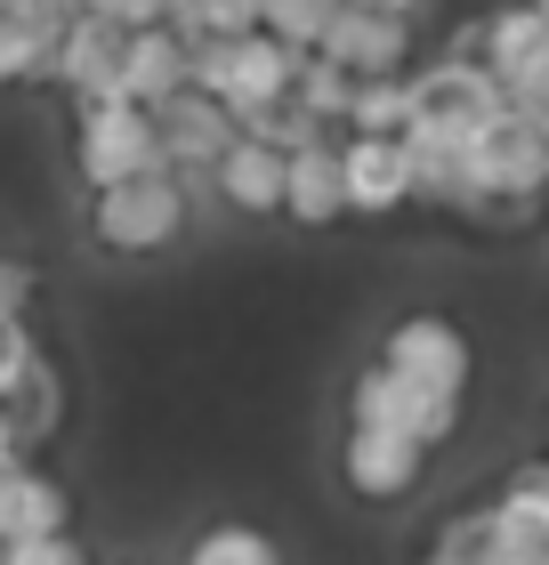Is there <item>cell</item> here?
Wrapping results in <instances>:
<instances>
[{
  "label": "cell",
  "mask_w": 549,
  "mask_h": 565,
  "mask_svg": "<svg viewBox=\"0 0 549 565\" xmlns=\"http://www.w3.org/2000/svg\"><path fill=\"white\" fill-rule=\"evenodd\" d=\"M178 226H187V202H178V178L154 170V178H129V186H106L89 202V235L122 250V259H146V250H162Z\"/></svg>",
  "instance_id": "cell-1"
},
{
  "label": "cell",
  "mask_w": 549,
  "mask_h": 565,
  "mask_svg": "<svg viewBox=\"0 0 549 565\" xmlns=\"http://www.w3.org/2000/svg\"><path fill=\"white\" fill-rule=\"evenodd\" d=\"M82 178L89 194L106 186H129V178H154L162 170V146H154V114L138 106H82Z\"/></svg>",
  "instance_id": "cell-2"
},
{
  "label": "cell",
  "mask_w": 549,
  "mask_h": 565,
  "mask_svg": "<svg viewBox=\"0 0 549 565\" xmlns=\"http://www.w3.org/2000/svg\"><path fill=\"white\" fill-rule=\"evenodd\" d=\"M380 372H397L404 388H421V396L461 404V388H468V340H461L444 316H404L397 331H388Z\"/></svg>",
  "instance_id": "cell-3"
},
{
  "label": "cell",
  "mask_w": 549,
  "mask_h": 565,
  "mask_svg": "<svg viewBox=\"0 0 549 565\" xmlns=\"http://www.w3.org/2000/svg\"><path fill=\"white\" fill-rule=\"evenodd\" d=\"M154 146H162V170H219L226 162V146H234V114L211 106L202 89H178L154 106Z\"/></svg>",
  "instance_id": "cell-4"
},
{
  "label": "cell",
  "mask_w": 549,
  "mask_h": 565,
  "mask_svg": "<svg viewBox=\"0 0 549 565\" xmlns=\"http://www.w3.org/2000/svg\"><path fill=\"white\" fill-rule=\"evenodd\" d=\"M356 428H397V436H412V445H444V436H453L461 428V404H444V396H421V388H404V380L397 372H363L356 380Z\"/></svg>",
  "instance_id": "cell-5"
},
{
  "label": "cell",
  "mask_w": 549,
  "mask_h": 565,
  "mask_svg": "<svg viewBox=\"0 0 549 565\" xmlns=\"http://www.w3.org/2000/svg\"><path fill=\"white\" fill-rule=\"evenodd\" d=\"M339 194H348V211L363 218H388L412 202V162L397 138H348L339 146Z\"/></svg>",
  "instance_id": "cell-6"
},
{
  "label": "cell",
  "mask_w": 549,
  "mask_h": 565,
  "mask_svg": "<svg viewBox=\"0 0 549 565\" xmlns=\"http://www.w3.org/2000/svg\"><path fill=\"white\" fill-rule=\"evenodd\" d=\"M404 49H412V24H397V17H363V9H339L316 57H331L339 73H348V82H388V73L404 65Z\"/></svg>",
  "instance_id": "cell-7"
},
{
  "label": "cell",
  "mask_w": 549,
  "mask_h": 565,
  "mask_svg": "<svg viewBox=\"0 0 549 565\" xmlns=\"http://www.w3.org/2000/svg\"><path fill=\"white\" fill-rule=\"evenodd\" d=\"M57 533H65V484L41 477L33 460H9V469H0V550L57 542Z\"/></svg>",
  "instance_id": "cell-8"
},
{
  "label": "cell",
  "mask_w": 549,
  "mask_h": 565,
  "mask_svg": "<svg viewBox=\"0 0 549 565\" xmlns=\"http://www.w3.org/2000/svg\"><path fill=\"white\" fill-rule=\"evenodd\" d=\"M178 89H187V49H178L162 24H154V33H129L122 41V65H114V97H122V106H138V114H154Z\"/></svg>",
  "instance_id": "cell-9"
},
{
  "label": "cell",
  "mask_w": 549,
  "mask_h": 565,
  "mask_svg": "<svg viewBox=\"0 0 549 565\" xmlns=\"http://www.w3.org/2000/svg\"><path fill=\"white\" fill-rule=\"evenodd\" d=\"M412 477H421V445L397 428H356L348 436V484L363 501H397L412 493Z\"/></svg>",
  "instance_id": "cell-10"
},
{
  "label": "cell",
  "mask_w": 549,
  "mask_h": 565,
  "mask_svg": "<svg viewBox=\"0 0 549 565\" xmlns=\"http://www.w3.org/2000/svg\"><path fill=\"white\" fill-rule=\"evenodd\" d=\"M283 211H292L299 226L348 218V194H339V153H331V146H299L292 162H283Z\"/></svg>",
  "instance_id": "cell-11"
},
{
  "label": "cell",
  "mask_w": 549,
  "mask_h": 565,
  "mask_svg": "<svg viewBox=\"0 0 549 565\" xmlns=\"http://www.w3.org/2000/svg\"><path fill=\"white\" fill-rule=\"evenodd\" d=\"M283 162H292V153H267V146L234 138L226 162H219V194L234 211H251V218H275L283 211Z\"/></svg>",
  "instance_id": "cell-12"
},
{
  "label": "cell",
  "mask_w": 549,
  "mask_h": 565,
  "mask_svg": "<svg viewBox=\"0 0 549 565\" xmlns=\"http://www.w3.org/2000/svg\"><path fill=\"white\" fill-rule=\"evenodd\" d=\"M412 114H421V89H412L404 73H388V82H356V97H348L356 138H404Z\"/></svg>",
  "instance_id": "cell-13"
},
{
  "label": "cell",
  "mask_w": 549,
  "mask_h": 565,
  "mask_svg": "<svg viewBox=\"0 0 549 565\" xmlns=\"http://www.w3.org/2000/svg\"><path fill=\"white\" fill-rule=\"evenodd\" d=\"M292 97H299V114H307V121H339V114H348V97H356V82H348V73H339L331 57H299Z\"/></svg>",
  "instance_id": "cell-14"
},
{
  "label": "cell",
  "mask_w": 549,
  "mask_h": 565,
  "mask_svg": "<svg viewBox=\"0 0 549 565\" xmlns=\"http://www.w3.org/2000/svg\"><path fill=\"white\" fill-rule=\"evenodd\" d=\"M187 565H283V550H275L258 525H211V533L194 542Z\"/></svg>",
  "instance_id": "cell-15"
},
{
  "label": "cell",
  "mask_w": 549,
  "mask_h": 565,
  "mask_svg": "<svg viewBox=\"0 0 549 565\" xmlns=\"http://www.w3.org/2000/svg\"><path fill=\"white\" fill-rule=\"evenodd\" d=\"M49 57H57V41H49V33L0 17V82H33V73H49Z\"/></svg>",
  "instance_id": "cell-16"
},
{
  "label": "cell",
  "mask_w": 549,
  "mask_h": 565,
  "mask_svg": "<svg viewBox=\"0 0 549 565\" xmlns=\"http://www.w3.org/2000/svg\"><path fill=\"white\" fill-rule=\"evenodd\" d=\"M82 17H106L122 33H154V24L170 17V0H82Z\"/></svg>",
  "instance_id": "cell-17"
},
{
  "label": "cell",
  "mask_w": 549,
  "mask_h": 565,
  "mask_svg": "<svg viewBox=\"0 0 549 565\" xmlns=\"http://www.w3.org/2000/svg\"><path fill=\"white\" fill-rule=\"evenodd\" d=\"M33 364H41V355H33V331H24V323H0V404L17 396V380L33 372Z\"/></svg>",
  "instance_id": "cell-18"
},
{
  "label": "cell",
  "mask_w": 549,
  "mask_h": 565,
  "mask_svg": "<svg viewBox=\"0 0 549 565\" xmlns=\"http://www.w3.org/2000/svg\"><path fill=\"white\" fill-rule=\"evenodd\" d=\"M24 307H33V267L0 259V323H24Z\"/></svg>",
  "instance_id": "cell-19"
},
{
  "label": "cell",
  "mask_w": 549,
  "mask_h": 565,
  "mask_svg": "<svg viewBox=\"0 0 549 565\" xmlns=\"http://www.w3.org/2000/svg\"><path fill=\"white\" fill-rule=\"evenodd\" d=\"M0 557H9V565H89L65 533H57V542H17V550H0Z\"/></svg>",
  "instance_id": "cell-20"
},
{
  "label": "cell",
  "mask_w": 549,
  "mask_h": 565,
  "mask_svg": "<svg viewBox=\"0 0 549 565\" xmlns=\"http://www.w3.org/2000/svg\"><path fill=\"white\" fill-rule=\"evenodd\" d=\"M348 9H363V17H397V24H404L412 9H421V0H348Z\"/></svg>",
  "instance_id": "cell-21"
},
{
  "label": "cell",
  "mask_w": 549,
  "mask_h": 565,
  "mask_svg": "<svg viewBox=\"0 0 549 565\" xmlns=\"http://www.w3.org/2000/svg\"><path fill=\"white\" fill-rule=\"evenodd\" d=\"M526 9H541V17H549V0H526Z\"/></svg>",
  "instance_id": "cell-22"
},
{
  "label": "cell",
  "mask_w": 549,
  "mask_h": 565,
  "mask_svg": "<svg viewBox=\"0 0 549 565\" xmlns=\"http://www.w3.org/2000/svg\"><path fill=\"white\" fill-rule=\"evenodd\" d=\"M0 565H9V557H0Z\"/></svg>",
  "instance_id": "cell-23"
}]
</instances>
